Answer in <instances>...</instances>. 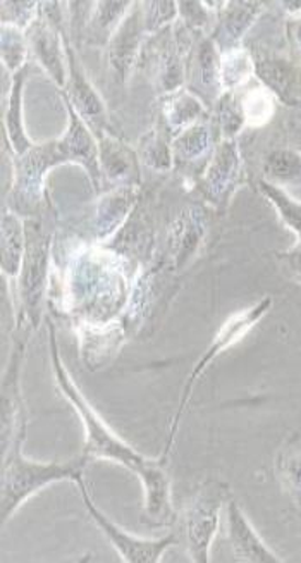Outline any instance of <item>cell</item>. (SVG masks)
<instances>
[{"mask_svg": "<svg viewBox=\"0 0 301 563\" xmlns=\"http://www.w3.org/2000/svg\"><path fill=\"white\" fill-rule=\"evenodd\" d=\"M64 103L68 109L69 124L64 135L57 139L60 152L66 163L83 167L93 188L100 190L102 169H100L99 142L96 140V133L85 123L83 118L75 111L68 100L64 99Z\"/></svg>", "mask_w": 301, "mask_h": 563, "instance_id": "13", "label": "cell"}, {"mask_svg": "<svg viewBox=\"0 0 301 563\" xmlns=\"http://www.w3.org/2000/svg\"><path fill=\"white\" fill-rule=\"evenodd\" d=\"M48 345H51L52 371L56 376L57 386L63 391L64 398L78 412L85 426V444L80 455L87 459L88 464L93 461L114 462V464L123 465L136 476H142L150 467L154 459H148V456L136 452L120 434L115 433L114 429L103 421L99 412L91 407L80 388L73 383L71 376L60 358L56 331H54L52 322H48Z\"/></svg>", "mask_w": 301, "mask_h": 563, "instance_id": "1", "label": "cell"}, {"mask_svg": "<svg viewBox=\"0 0 301 563\" xmlns=\"http://www.w3.org/2000/svg\"><path fill=\"white\" fill-rule=\"evenodd\" d=\"M231 498L230 484L209 479L200 484L182 512V536L194 563L211 562L212 543L221 526V514Z\"/></svg>", "mask_w": 301, "mask_h": 563, "instance_id": "4", "label": "cell"}, {"mask_svg": "<svg viewBox=\"0 0 301 563\" xmlns=\"http://www.w3.org/2000/svg\"><path fill=\"white\" fill-rule=\"evenodd\" d=\"M214 126L221 140H238L246 128L239 91H224L214 106Z\"/></svg>", "mask_w": 301, "mask_h": 563, "instance_id": "30", "label": "cell"}, {"mask_svg": "<svg viewBox=\"0 0 301 563\" xmlns=\"http://www.w3.org/2000/svg\"><path fill=\"white\" fill-rule=\"evenodd\" d=\"M23 441L14 444L8 455L2 456L0 473V526L4 528L24 501L33 495L63 481H76L83 477L88 462L78 455L68 462H35L23 455Z\"/></svg>", "mask_w": 301, "mask_h": 563, "instance_id": "2", "label": "cell"}, {"mask_svg": "<svg viewBox=\"0 0 301 563\" xmlns=\"http://www.w3.org/2000/svg\"><path fill=\"white\" fill-rule=\"evenodd\" d=\"M66 54H68V85L64 88L63 99L71 103L75 111L83 118L85 123L91 128L93 133H100L102 128L108 123V111L100 99L99 91L88 80L87 73L81 66L76 52L73 51L71 44L66 38Z\"/></svg>", "mask_w": 301, "mask_h": 563, "instance_id": "15", "label": "cell"}, {"mask_svg": "<svg viewBox=\"0 0 301 563\" xmlns=\"http://www.w3.org/2000/svg\"><path fill=\"white\" fill-rule=\"evenodd\" d=\"M138 187L140 185L114 187L99 200L93 224L100 240H105L120 230L138 200Z\"/></svg>", "mask_w": 301, "mask_h": 563, "instance_id": "22", "label": "cell"}, {"mask_svg": "<svg viewBox=\"0 0 301 563\" xmlns=\"http://www.w3.org/2000/svg\"><path fill=\"white\" fill-rule=\"evenodd\" d=\"M179 20L191 35L203 36V30L209 24V8L205 2H178Z\"/></svg>", "mask_w": 301, "mask_h": 563, "instance_id": "36", "label": "cell"}, {"mask_svg": "<svg viewBox=\"0 0 301 563\" xmlns=\"http://www.w3.org/2000/svg\"><path fill=\"white\" fill-rule=\"evenodd\" d=\"M270 307H272V298L264 297L255 302L254 306L246 307V309L239 310L227 319L224 324L221 325V330L215 333L212 338L211 345L207 346L205 352L202 353V357L194 364L193 371L188 376L187 385L182 388L181 400H179L178 410H176L175 417H172L171 429H169V438H167L166 450H164L163 461H167V456L175 449L176 434H178L179 424H181L182 416L187 412L188 404H190L191 395H193L194 385L199 382L200 376L209 369V365L226 352L231 346L242 342L246 334L254 330L255 325L266 318L269 313Z\"/></svg>", "mask_w": 301, "mask_h": 563, "instance_id": "5", "label": "cell"}, {"mask_svg": "<svg viewBox=\"0 0 301 563\" xmlns=\"http://www.w3.org/2000/svg\"><path fill=\"white\" fill-rule=\"evenodd\" d=\"M266 12V2H246V0H233L224 2L218 12L214 30L211 38L218 45L221 54L243 48L245 36L248 35L255 23Z\"/></svg>", "mask_w": 301, "mask_h": 563, "instance_id": "16", "label": "cell"}, {"mask_svg": "<svg viewBox=\"0 0 301 563\" xmlns=\"http://www.w3.org/2000/svg\"><path fill=\"white\" fill-rule=\"evenodd\" d=\"M164 115L169 128L179 133L193 124L202 123L207 115V108L197 97L191 96L190 91L181 88L167 100L164 106Z\"/></svg>", "mask_w": 301, "mask_h": 563, "instance_id": "29", "label": "cell"}, {"mask_svg": "<svg viewBox=\"0 0 301 563\" xmlns=\"http://www.w3.org/2000/svg\"><path fill=\"white\" fill-rule=\"evenodd\" d=\"M239 100H242L246 128L260 130L272 121L278 100L264 85H248L243 88L239 90Z\"/></svg>", "mask_w": 301, "mask_h": 563, "instance_id": "27", "label": "cell"}, {"mask_svg": "<svg viewBox=\"0 0 301 563\" xmlns=\"http://www.w3.org/2000/svg\"><path fill=\"white\" fill-rule=\"evenodd\" d=\"M100 169L115 187L138 185V155L126 143L111 135H102L99 140Z\"/></svg>", "mask_w": 301, "mask_h": 563, "instance_id": "20", "label": "cell"}, {"mask_svg": "<svg viewBox=\"0 0 301 563\" xmlns=\"http://www.w3.org/2000/svg\"><path fill=\"white\" fill-rule=\"evenodd\" d=\"M26 75H29V66L11 76V88H9L8 103L4 108V135L14 157L23 155L35 145L26 133L23 120V91Z\"/></svg>", "mask_w": 301, "mask_h": 563, "instance_id": "24", "label": "cell"}, {"mask_svg": "<svg viewBox=\"0 0 301 563\" xmlns=\"http://www.w3.org/2000/svg\"><path fill=\"white\" fill-rule=\"evenodd\" d=\"M0 54L4 68L12 75H16L21 69L26 68V57H29V38L26 32L14 29L9 24H2V35H0Z\"/></svg>", "mask_w": 301, "mask_h": 563, "instance_id": "31", "label": "cell"}, {"mask_svg": "<svg viewBox=\"0 0 301 563\" xmlns=\"http://www.w3.org/2000/svg\"><path fill=\"white\" fill-rule=\"evenodd\" d=\"M41 16L26 30L29 47L36 60L45 69L51 80L64 90L68 85V54H66V33L57 2H47Z\"/></svg>", "mask_w": 301, "mask_h": 563, "instance_id": "9", "label": "cell"}, {"mask_svg": "<svg viewBox=\"0 0 301 563\" xmlns=\"http://www.w3.org/2000/svg\"><path fill=\"white\" fill-rule=\"evenodd\" d=\"M143 8V20L147 33L163 30L166 24L179 20L178 2H147Z\"/></svg>", "mask_w": 301, "mask_h": 563, "instance_id": "35", "label": "cell"}, {"mask_svg": "<svg viewBox=\"0 0 301 563\" xmlns=\"http://www.w3.org/2000/svg\"><path fill=\"white\" fill-rule=\"evenodd\" d=\"M131 5L135 4L133 2H97L96 9H93V16L90 20L91 29L105 36L109 42L112 33L118 30L121 21L131 11Z\"/></svg>", "mask_w": 301, "mask_h": 563, "instance_id": "33", "label": "cell"}, {"mask_svg": "<svg viewBox=\"0 0 301 563\" xmlns=\"http://www.w3.org/2000/svg\"><path fill=\"white\" fill-rule=\"evenodd\" d=\"M29 345V334H24L12 346L11 358L2 376V393H0V444L2 456L20 441L26 440L29 429V412L21 393V367Z\"/></svg>", "mask_w": 301, "mask_h": 563, "instance_id": "8", "label": "cell"}, {"mask_svg": "<svg viewBox=\"0 0 301 563\" xmlns=\"http://www.w3.org/2000/svg\"><path fill=\"white\" fill-rule=\"evenodd\" d=\"M294 131H297V140H298V142H300V145H301V123L298 124L297 130H294ZM298 151L301 152V147L298 148Z\"/></svg>", "mask_w": 301, "mask_h": 563, "instance_id": "39", "label": "cell"}, {"mask_svg": "<svg viewBox=\"0 0 301 563\" xmlns=\"http://www.w3.org/2000/svg\"><path fill=\"white\" fill-rule=\"evenodd\" d=\"M140 157L143 163L155 172H169L175 164V154L172 145L167 143L166 136L160 131H148L140 142Z\"/></svg>", "mask_w": 301, "mask_h": 563, "instance_id": "32", "label": "cell"}, {"mask_svg": "<svg viewBox=\"0 0 301 563\" xmlns=\"http://www.w3.org/2000/svg\"><path fill=\"white\" fill-rule=\"evenodd\" d=\"M38 2H2V24L26 30L41 16Z\"/></svg>", "mask_w": 301, "mask_h": 563, "instance_id": "34", "label": "cell"}, {"mask_svg": "<svg viewBox=\"0 0 301 563\" xmlns=\"http://www.w3.org/2000/svg\"><path fill=\"white\" fill-rule=\"evenodd\" d=\"M185 81L188 91L205 108H214L224 93L221 81V52L211 35L199 36L188 52L185 64Z\"/></svg>", "mask_w": 301, "mask_h": 563, "instance_id": "12", "label": "cell"}, {"mask_svg": "<svg viewBox=\"0 0 301 563\" xmlns=\"http://www.w3.org/2000/svg\"><path fill=\"white\" fill-rule=\"evenodd\" d=\"M143 486L142 522L150 528H169L178 520L172 505L171 477L166 461L154 459L150 467L140 476Z\"/></svg>", "mask_w": 301, "mask_h": 563, "instance_id": "14", "label": "cell"}, {"mask_svg": "<svg viewBox=\"0 0 301 563\" xmlns=\"http://www.w3.org/2000/svg\"><path fill=\"white\" fill-rule=\"evenodd\" d=\"M215 126L211 121L193 124L187 130L179 131L172 142V154L179 163H197L203 157H211L215 145Z\"/></svg>", "mask_w": 301, "mask_h": 563, "instance_id": "25", "label": "cell"}, {"mask_svg": "<svg viewBox=\"0 0 301 563\" xmlns=\"http://www.w3.org/2000/svg\"><path fill=\"white\" fill-rule=\"evenodd\" d=\"M279 5H281L286 18L301 16V0H285V2H279Z\"/></svg>", "mask_w": 301, "mask_h": 563, "instance_id": "38", "label": "cell"}, {"mask_svg": "<svg viewBox=\"0 0 301 563\" xmlns=\"http://www.w3.org/2000/svg\"><path fill=\"white\" fill-rule=\"evenodd\" d=\"M227 541H230L231 553L236 562L243 563H279L276 553L261 540L260 534L255 531L254 523L243 512L238 501L231 496L226 505Z\"/></svg>", "mask_w": 301, "mask_h": 563, "instance_id": "17", "label": "cell"}, {"mask_svg": "<svg viewBox=\"0 0 301 563\" xmlns=\"http://www.w3.org/2000/svg\"><path fill=\"white\" fill-rule=\"evenodd\" d=\"M276 473L291 505L301 517V441H288L276 459Z\"/></svg>", "mask_w": 301, "mask_h": 563, "instance_id": "26", "label": "cell"}, {"mask_svg": "<svg viewBox=\"0 0 301 563\" xmlns=\"http://www.w3.org/2000/svg\"><path fill=\"white\" fill-rule=\"evenodd\" d=\"M66 163L57 140L35 143L29 152L14 157L11 194L5 207L18 216H33L44 200L45 178L54 167Z\"/></svg>", "mask_w": 301, "mask_h": 563, "instance_id": "6", "label": "cell"}, {"mask_svg": "<svg viewBox=\"0 0 301 563\" xmlns=\"http://www.w3.org/2000/svg\"><path fill=\"white\" fill-rule=\"evenodd\" d=\"M255 78V64L248 48L221 54L222 90L239 91L248 87Z\"/></svg>", "mask_w": 301, "mask_h": 563, "instance_id": "28", "label": "cell"}, {"mask_svg": "<svg viewBox=\"0 0 301 563\" xmlns=\"http://www.w3.org/2000/svg\"><path fill=\"white\" fill-rule=\"evenodd\" d=\"M285 35L286 42H288V52L301 66V16L286 18Z\"/></svg>", "mask_w": 301, "mask_h": 563, "instance_id": "37", "label": "cell"}, {"mask_svg": "<svg viewBox=\"0 0 301 563\" xmlns=\"http://www.w3.org/2000/svg\"><path fill=\"white\" fill-rule=\"evenodd\" d=\"M255 64V78L276 97L278 102L297 108L301 106V66L290 52L274 51L258 45L248 48Z\"/></svg>", "mask_w": 301, "mask_h": 563, "instance_id": "11", "label": "cell"}, {"mask_svg": "<svg viewBox=\"0 0 301 563\" xmlns=\"http://www.w3.org/2000/svg\"><path fill=\"white\" fill-rule=\"evenodd\" d=\"M142 5H133L126 18L121 21L118 30L109 38V63H111L112 69H114L115 75L120 76L121 80H126L130 73L135 68L143 33H147Z\"/></svg>", "mask_w": 301, "mask_h": 563, "instance_id": "19", "label": "cell"}, {"mask_svg": "<svg viewBox=\"0 0 301 563\" xmlns=\"http://www.w3.org/2000/svg\"><path fill=\"white\" fill-rule=\"evenodd\" d=\"M26 222V252L18 278L20 312L18 322L24 330H35L41 324L42 300L47 288L51 269L52 234L41 219L30 218Z\"/></svg>", "mask_w": 301, "mask_h": 563, "instance_id": "3", "label": "cell"}, {"mask_svg": "<svg viewBox=\"0 0 301 563\" xmlns=\"http://www.w3.org/2000/svg\"><path fill=\"white\" fill-rule=\"evenodd\" d=\"M245 181V161L238 140H219L200 176L199 190L203 200L222 211Z\"/></svg>", "mask_w": 301, "mask_h": 563, "instance_id": "7", "label": "cell"}, {"mask_svg": "<svg viewBox=\"0 0 301 563\" xmlns=\"http://www.w3.org/2000/svg\"><path fill=\"white\" fill-rule=\"evenodd\" d=\"M26 252V222L4 206L0 222V267L5 278H20Z\"/></svg>", "mask_w": 301, "mask_h": 563, "instance_id": "21", "label": "cell"}, {"mask_svg": "<svg viewBox=\"0 0 301 563\" xmlns=\"http://www.w3.org/2000/svg\"><path fill=\"white\" fill-rule=\"evenodd\" d=\"M209 230V216L200 206L188 207L182 211L175 224L169 228V254L178 269L187 267L191 258L199 254L207 239Z\"/></svg>", "mask_w": 301, "mask_h": 563, "instance_id": "18", "label": "cell"}, {"mask_svg": "<svg viewBox=\"0 0 301 563\" xmlns=\"http://www.w3.org/2000/svg\"><path fill=\"white\" fill-rule=\"evenodd\" d=\"M76 486L80 489L81 500L90 514L91 520L99 526L100 531L108 538L109 543L114 547L118 555L126 563H157L163 559L164 553L169 548L175 547L176 534H167L159 540H147V538H136L130 532L121 529L118 523L112 522L105 514L93 504L90 493H88L87 483L83 477L76 481Z\"/></svg>", "mask_w": 301, "mask_h": 563, "instance_id": "10", "label": "cell"}, {"mask_svg": "<svg viewBox=\"0 0 301 563\" xmlns=\"http://www.w3.org/2000/svg\"><path fill=\"white\" fill-rule=\"evenodd\" d=\"M260 179L291 194L301 190V152L290 145H278L264 154L260 163Z\"/></svg>", "mask_w": 301, "mask_h": 563, "instance_id": "23", "label": "cell"}]
</instances>
